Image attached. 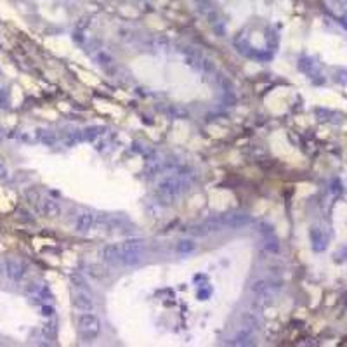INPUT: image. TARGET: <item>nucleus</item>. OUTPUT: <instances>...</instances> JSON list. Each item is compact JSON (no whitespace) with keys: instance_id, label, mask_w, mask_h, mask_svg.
Returning <instances> with one entry per match:
<instances>
[{"instance_id":"obj_1","label":"nucleus","mask_w":347,"mask_h":347,"mask_svg":"<svg viewBox=\"0 0 347 347\" xmlns=\"http://www.w3.org/2000/svg\"><path fill=\"white\" fill-rule=\"evenodd\" d=\"M78 333L83 342H94L101 335V321L92 312H82L78 318Z\"/></svg>"},{"instance_id":"obj_2","label":"nucleus","mask_w":347,"mask_h":347,"mask_svg":"<svg viewBox=\"0 0 347 347\" xmlns=\"http://www.w3.org/2000/svg\"><path fill=\"white\" fill-rule=\"evenodd\" d=\"M183 189H184V183L181 177L168 176L158 183V186H156V195H158V198H160L162 202L172 203L183 193Z\"/></svg>"},{"instance_id":"obj_3","label":"nucleus","mask_w":347,"mask_h":347,"mask_svg":"<svg viewBox=\"0 0 347 347\" xmlns=\"http://www.w3.org/2000/svg\"><path fill=\"white\" fill-rule=\"evenodd\" d=\"M219 221H221L224 229H243V227H248L250 224L254 223V221H252V215L242 214V212L219 215Z\"/></svg>"},{"instance_id":"obj_4","label":"nucleus","mask_w":347,"mask_h":347,"mask_svg":"<svg viewBox=\"0 0 347 347\" xmlns=\"http://www.w3.org/2000/svg\"><path fill=\"white\" fill-rule=\"evenodd\" d=\"M122 255H123V250H122V245L118 243V245H106L101 248V252H99V257H101V261H104L106 264L109 265H120L122 262Z\"/></svg>"},{"instance_id":"obj_5","label":"nucleus","mask_w":347,"mask_h":347,"mask_svg":"<svg viewBox=\"0 0 347 347\" xmlns=\"http://www.w3.org/2000/svg\"><path fill=\"white\" fill-rule=\"evenodd\" d=\"M4 265H5V274H7L9 280L12 281H20L21 278L24 276V265L21 261L14 257H7L4 261Z\"/></svg>"},{"instance_id":"obj_6","label":"nucleus","mask_w":347,"mask_h":347,"mask_svg":"<svg viewBox=\"0 0 347 347\" xmlns=\"http://www.w3.org/2000/svg\"><path fill=\"white\" fill-rule=\"evenodd\" d=\"M71 302H73V307L77 309L78 312H92V309H94V302H92V299L87 295V292H80V290H77V292L73 293Z\"/></svg>"},{"instance_id":"obj_7","label":"nucleus","mask_w":347,"mask_h":347,"mask_svg":"<svg viewBox=\"0 0 347 347\" xmlns=\"http://www.w3.org/2000/svg\"><path fill=\"white\" fill-rule=\"evenodd\" d=\"M229 346H255V335H254V330H250V328L243 327L233 339L229 340Z\"/></svg>"},{"instance_id":"obj_8","label":"nucleus","mask_w":347,"mask_h":347,"mask_svg":"<svg viewBox=\"0 0 347 347\" xmlns=\"http://www.w3.org/2000/svg\"><path fill=\"white\" fill-rule=\"evenodd\" d=\"M96 224V215L92 212H83V214L78 215L77 219V224H75V231L77 233H89L90 229L94 227Z\"/></svg>"},{"instance_id":"obj_9","label":"nucleus","mask_w":347,"mask_h":347,"mask_svg":"<svg viewBox=\"0 0 347 347\" xmlns=\"http://www.w3.org/2000/svg\"><path fill=\"white\" fill-rule=\"evenodd\" d=\"M309 236H311V243H312V250L314 252H323L328 245V236L323 233V229L320 227H312L309 231Z\"/></svg>"},{"instance_id":"obj_10","label":"nucleus","mask_w":347,"mask_h":347,"mask_svg":"<svg viewBox=\"0 0 347 347\" xmlns=\"http://www.w3.org/2000/svg\"><path fill=\"white\" fill-rule=\"evenodd\" d=\"M40 212H42L45 217L56 219V217H59V215H61V205H59L58 202H54V200L45 198V200H42V207H40Z\"/></svg>"},{"instance_id":"obj_11","label":"nucleus","mask_w":347,"mask_h":347,"mask_svg":"<svg viewBox=\"0 0 347 347\" xmlns=\"http://www.w3.org/2000/svg\"><path fill=\"white\" fill-rule=\"evenodd\" d=\"M242 323H243V327L250 328V330H261V320L257 318L255 312H243Z\"/></svg>"},{"instance_id":"obj_12","label":"nucleus","mask_w":347,"mask_h":347,"mask_svg":"<svg viewBox=\"0 0 347 347\" xmlns=\"http://www.w3.org/2000/svg\"><path fill=\"white\" fill-rule=\"evenodd\" d=\"M87 273H89V276H92L94 280H106L109 274V271L106 269V267H101L99 264H89L87 265Z\"/></svg>"},{"instance_id":"obj_13","label":"nucleus","mask_w":347,"mask_h":347,"mask_svg":"<svg viewBox=\"0 0 347 347\" xmlns=\"http://www.w3.org/2000/svg\"><path fill=\"white\" fill-rule=\"evenodd\" d=\"M123 250H130V252H143L144 250V242L141 238H130L120 243Z\"/></svg>"},{"instance_id":"obj_14","label":"nucleus","mask_w":347,"mask_h":347,"mask_svg":"<svg viewBox=\"0 0 347 347\" xmlns=\"http://www.w3.org/2000/svg\"><path fill=\"white\" fill-rule=\"evenodd\" d=\"M26 202L30 203L35 210L40 212V207H42V196H40V193L37 191V189H28L26 191Z\"/></svg>"},{"instance_id":"obj_15","label":"nucleus","mask_w":347,"mask_h":347,"mask_svg":"<svg viewBox=\"0 0 347 347\" xmlns=\"http://www.w3.org/2000/svg\"><path fill=\"white\" fill-rule=\"evenodd\" d=\"M70 281H71V286H73L75 290H80V292H89V286H87L85 280H83V278L80 276L78 273L70 274Z\"/></svg>"},{"instance_id":"obj_16","label":"nucleus","mask_w":347,"mask_h":347,"mask_svg":"<svg viewBox=\"0 0 347 347\" xmlns=\"http://www.w3.org/2000/svg\"><path fill=\"white\" fill-rule=\"evenodd\" d=\"M195 248H196V243L193 242V240H181L176 246L177 254H191Z\"/></svg>"},{"instance_id":"obj_17","label":"nucleus","mask_w":347,"mask_h":347,"mask_svg":"<svg viewBox=\"0 0 347 347\" xmlns=\"http://www.w3.org/2000/svg\"><path fill=\"white\" fill-rule=\"evenodd\" d=\"M264 250L267 254H280V243L278 240L273 236H265V243H264Z\"/></svg>"},{"instance_id":"obj_18","label":"nucleus","mask_w":347,"mask_h":347,"mask_svg":"<svg viewBox=\"0 0 347 347\" xmlns=\"http://www.w3.org/2000/svg\"><path fill=\"white\" fill-rule=\"evenodd\" d=\"M101 127H89V129H85L83 130V139L85 141H94V139H98L99 136H101Z\"/></svg>"},{"instance_id":"obj_19","label":"nucleus","mask_w":347,"mask_h":347,"mask_svg":"<svg viewBox=\"0 0 347 347\" xmlns=\"http://www.w3.org/2000/svg\"><path fill=\"white\" fill-rule=\"evenodd\" d=\"M267 269H269V273L273 274V276H280V274L283 273V269H285V265H283L281 261L267 262Z\"/></svg>"},{"instance_id":"obj_20","label":"nucleus","mask_w":347,"mask_h":347,"mask_svg":"<svg viewBox=\"0 0 347 347\" xmlns=\"http://www.w3.org/2000/svg\"><path fill=\"white\" fill-rule=\"evenodd\" d=\"M257 231L261 234H264V236H273L274 234V226L273 224H269V223H259V226H257Z\"/></svg>"},{"instance_id":"obj_21","label":"nucleus","mask_w":347,"mask_h":347,"mask_svg":"<svg viewBox=\"0 0 347 347\" xmlns=\"http://www.w3.org/2000/svg\"><path fill=\"white\" fill-rule=\"evenodd\" d=\"M56 332H58V328H56L54 321H51V323H47L45 327H43V335H45L47 339H54Z\"/></svg>"},{"instance_id":"obj_22","label":"nucleus","mask_w":347,"mask_h":347,"mask_svg":"<svg viewBox=\"0 0 347 347\" xmlns=\"http://www.w3.org/2000/svg\"><path fill=\"white\" fill-rule=\"evenodd\" d=\"M335 82L347 85V68H340V70L335 71Z\"/></svg>"},{"instance_id":"obj_23","label":"nucleus","mask_w":347,"mask_h":347,"mask_svg":"<svg viewBox=\"0 0 347 347\" xmlns=\"http://www.w3.org/2000/svg\"><path fill=\"white\" fill-rule=\"evenodd\" d=\"M0 108H9V92L5 89H0Z\"/></svg>"},{"instance_id":"obj_24","label":"nucleus","mask_w":347,"mask_h":347,"mask_svg":"<svg viewBox=\"0 0 347 347\" xmlns=\"http://www.w3.org/2000/svg\"><path fill=\"white\" fill-rule=\"evenodd\" d=\"M42 314L43 316H52L54 314V309L51 306H42Z\"/></svg>"},{"instance_id":"obj_25","label":"nucleus","mask_w":347,"mask_h":347,"mask_svg":"<svg viewBox=\"0 0 347 347\" xmlns=\"http://www.w3.org/2000/svg\"><path fill=\"white\" fill-rule=\"evenodd\" d=\"M7 177V168L4 167V163L0 162V179H5Z\"/></svg>"},{"instance_id":"obj_26","label":"nucleus","mask_w":347,"mask_h":347,"mask_svg":"<svg viewBox=\"0 0 347 347\" xmlns=\"http://www.w3.org/2000/svg\"><path fill=\"white\" fill-rule=\"evenodd\" d=\"M0 139H2V130H0Z\"/></svg>"}]
</instances>
